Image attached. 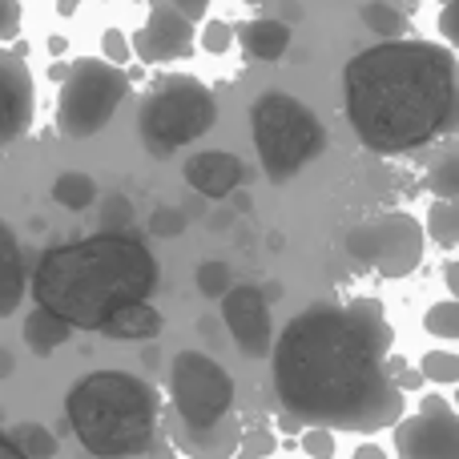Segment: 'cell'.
<instances>
[{
	"mask_svg": "<svg viewBox=\"0 0 459 459\" xmlns=\"http://www.w3.org/2000/svg\"><path fill=\"white\" fill-rule=\"evenodd\" d=\"M391 347L395 331L375 299L310 302L270 347L278 403L302 428H395L407 399L387 371Z\"/></svg>",
	"mask_w": 459,
	"mask_h": 459,
	"instance_id": "1",
	"label": "cell"
},
{
	"mask_svg": "<svg viewBox=\"0 0 459 459\" xmlns=\"http://www.w3.org/2000/svg\"><path fill=\"white\" fill-rule=\"evenodd\" d=\"M347 121L375 153L436 142L455 117V53L431 40H379L347 61Z\"/></svg>",
	"mask_w": 459,
	"mask_h": 459,
	"instance_id": "2",
	"label": "cell"
},
{
	"mask_svg": "<svg viewBox=\"0 0 459 459\" xmlns=\"http://www.w3.org/2000/svg\"><path fill=\"white\" fill-rule=\"evenodd\" d=\"M158 286V258L137 234H93L40 254L32 299L73 331H101L121 307L145 302Z\"/></svg>",
	"mask_w": 459,
	"mask_h": 459,
	"instance_id": "3",
	"label": "cell"
},
{
	"mask_svg": "<svg viewBox=\"0 0 459 459\" xmlns=\"http://www.w3.org/2000/svg\"><path fill=\"white\" fill-rule=\"evenodd\" d=\"M65 420L97 459H137L158 444L161 395L129 371H93L65 395Z\"/></svg>",
	"mask_w": 459,
	"mask_h": 459,
	"instance_id": "4",
	"label": "cell"
},
{
	"mask_svg": "<svg viewBox=\"0 0 459 459\" xmlns=\"http://www.w3.org/2000/svg\"><path fill=\"white\" fill-rule=\"evenodd\" d=\"M250 134L262 174L270 182H290L326 145L323 121L310 113V105H302L299 97L282 93V89H270L250 105Z\"/></svg>",
	"mask_w": 459,
	"mask_h": 459,
	"instance_id": "5",
	"label": "cell"
},
{
	"mask_svg": "<svg viewBox=\"0 0 459 459\" xmlns=\"http://www.w3.org/2000/svg\"><path fill=\"white\" fill-rule=\"evenodd\" d=\"M218 121V101L210 85L190 73H169L145 93L137 109V137L150 158H174L178 150L202 142Z\"/></svg>",
	"mask_w": 459,
	"mask_h": 459,
	"instance_id": "6",
	"label": "cell"
},
{
	"mask_svg": "<svg viewBox=\"0 0 459 459\" xmlns=\"http://www.w3.org/2000/svg\"><path fill=\"white\" fill-rule=\"evenodd\" d=\"M129 81L117 65L101 61V56H81L61 81V97H56V126L65 137H93L97 129L109 126L117 105L126 101Z\"/></svg>",
	"mask_w": 459,
	"mask_h": 459,
	"instance_id": "7",
	"label": "cell"
},
{
	"mask_svg": "<svg viewBox=\"0 0 459 459\" xmlns=\"http://www.w3.org/2000/svg\"><path fill=\"white\" fill-rule=\"evenodd\" d=\"M169 415L190 431L218 428L226 415H234V379L218 359L202 351H178L169 363Z\"/></svg>",
	"mask_w": 459,
	"mask_h": 459,
	"instance_id": "8",
	"label": "cell"
},
{
	"mask_svg": "<svg viewBox=\"0 0 459 459\" xmlns=\"http://www.w3.org/2000/svg\"><path fill=\"white\" fill-rule=\"evenodd\" d=\"M347 254L359 266L379 270L383 278H407L423 262V226L403 210L367 218L347 234Z\"/></svg>",
	"mask_w": 459,
	"mask_h": 459,
	"instance_id": "9",
	"label": "cell"
},
{
	"mask_svg": "<svg viewBox=\"0 0 459 459\" xmlns=\"http://www.w3.org/2000/svg\"><path fill=\"white\" fill-rule=\"evenodd\" d=\"M399 459H459V415L444 395H428L411 420L395 423Z\"/></svg>",
	"mask_w": 459,
	"mask_h": 459,
	"instance_id": "10",
	"label": "cell"
},
{
	"mask_svg": "<svg viewBox=\"0 0 459 459\" xmlns=\"http://www.w3.org/2000/svg\"><path fill=\"white\" fill-rule=\"evenodd\" d=\"M222 323L242 347V355L266 359L274 347V326H270V302L258 286H230L222 294Z\"/></svg>",
	"mask_w": 459,
	"mask_h": 459,
	"instance_id": "11",
	"label": "cell"
},
{
	"mask_svg": "<svg viewBox=\"0 0 459 459\" xmlns=\"http://www.w3.org/2000/svg\"><path fill=\"white\" fill-rule=\"evenodd\" d=\"M129 48H134L137 61H145V65H166V61H178V56H190L194 53V24L186 21L182 13H174L166 0H153L150 21H145V29L137 32Z\"/></svg>",
	"mask_w": 459,
	"mask_h": 459,
	"instance_id": "12",
	"label": "cell"
},
{
	"mask_svg": "<svg viewBox=\"0 0 459 459\" xmlns=\"http://www.w3.org/2000/svg\"><path fill=\"white\" fill-rule=\"evenodd\" d=\"M32 126V73L16 53L0 48V150L21 142Z\"/></svg>",
	"mask_w": 459,
	"mask_h": 459,
	"instance_id": "13",
	"label": "cell"
},
{
	"mask_svg": "<svg viewBox=\"0 0 459 459\" xmlns=\"http://www.w3.org/2000/svg\"><path fill=\"white\" fill-rule=\"evenodd\" d=\"M186 182H190L194 194H202V198L210 202H222L230 194L242 186V158L238 153H226V150H202L194 153L190 161H186Z\"/></svg>",
	"mask_w": 459,
	"mask_h": 459,
	"instance_id": "14",
	"label": "cell"
},
{
	"mask_svg": "<svg viewBox=\"0 0 459 459\" xmlns=\"http://www.w3.org/2000/svg\"><path fill=\"white\" fill-rule=\"evenodd\" d=\"M169 439H174L178 452H186L190 459H230L238 452V439H242V420L226 415L218 428H206V431H190L169 415Z\"/></svg>",
	"mask_w": 459,
	"mask_h": 459,
	"instance_id": "15",
	"label": "cell"
},
{
	"mask_svg": "<svg viewBox=\"0 0 459 459\" xmlns=\"http://www.w3.org/2000/svg\"><path fill=\"white\" fill-rule=\"evenodd\" d=\"M24 299V254L13 226L0 218V318H8Z\"/></svg>",
	"mask_w": 459,
	"mask_h": 459,
	"instance_id": "16",
	"label": "cell"
},
{
	"mask_svg": "<svg viewBox=\"0 0 459 459\" xmlns=\"http://www.w3.org/2000/svg\"><path fill=\"white\" fill-rule=\"evenodd\" d=\"M161 326H166V318H161L158 307L134 302V307H121L117 315L101 326V334L113 342H145V339H158Z\"/></svg>",
	"mask_w": 459,
	"mask_h": 459,
	"instance_id": "17",
	"label": "cell"
},
{
	"mask_svg": "<svg viewBox=\"0 0 459 459\" xmlns=\"http://www.w3.org/2000/svg\"><path fill=\"white\" fill-rule=\"evenodd\" d=\"M242 48L254 56V61H282V53L290 48V29H286L282 21H274V16H258V21H246L242 24Z\"/></svg>",
	"mask_w": 459,
	"mask_h": 459,
	"instance_id": "18",
	"label": "cell"
},
{
	"mask_svg": "<svg viewBox=\"0 0 459 459\" xmlns=\"http://www.w3.org/2000/svg\"><path fill=\"white\" fill-rule=\"evenodd\" d=\"M73 339V326L69 323H61L56 315H48V310H32L29 318H24V342H29V351L32 355H53L56 347H65V342Z\"/></svg>",
	"mask_w": 459,
	"mask_h": 459,
	"instance_id": "19",
	"label": "cell"
},
{
	"mask_svg": "<svg viewBox=\"0 0 459 459\" xmlns=\"http://www.w3.org/2000/svg\"><path fill=\"white\" fill-rule=\"evenodd\" d=\"M53 198H56V206H65V210H89L97 202V182L89 174H81V169H69V174H61L53 182Z\"/></svg>",
	"mask_w": 459,
	"mask_h": 459,
	"instance_id": "20",
	"label": "cell"
},
{
	"mask_svg": "<svg viewBox=\"0 0 459 459\" xmlns=\"http://www.w3.org/2000/svg\"><path fill=\"white\" fill-rule=\"evenodd\" d=\"M359 21H363V29H371L375 37H383V40H399L407 29V16L399 13L395 4H387V0H367V4L359 8Z\"/></svg>",
	"mask_w": 459,
	"mask_h": 459,
	"instance_id": "21",
	"label": "cell"
},
{
	"mask_svg": "<svg viewBox=\"0 0 459 459\" xmlns=\"http://www.w3.org/2000/svg\"><path fill=\"white\" fill-rule=\"evenodd\" d=\"M8 436H13V444L29 459H53L56 455V436L48 428H40V423H21V428H13Z\"/></svg>",
	"mask_w": 459,
	"mask_h": 459,
	"instance_id": "22",
	"label": "cell"
},
{
	"mask_svg": "<svg viewBox=\"0 0 459 459\" xmlns=\"http://www.w3.org/2000/svg\"><path fill=\"white\" fill-rule=\"evenodd\" d=\"M428 234L436 238L444 250H452V246L459 242V210H455V202H444V198H439L436 206H431V214H428Z\"/></svg>",
	"mask_w": 459,
	"mask_h": 459,
	"instance_id": "23",
	"label": "cell"
},
{
	"mask_svg": "<svg viewBox=\"0 0 459 459\" xmlns=\"http://www.w3.org/2000/svg\"><path fill=\"white\" fill-rule=\"evenodd\" d=\"M423 326H428V334H436V339H459V302L455 299L436 302V307L423 315Z\"/></svg>",
	"mask_w": 459,
	"mask_h": 459,
	"instance_id": "24",
	"label": "cell"
},
{
	"mask_svg": "<svg viewBox=\"0 0 459 459\" xmlns=\"http://www.w3.org/2000/svg\"><path fill=\"white\" fill-rule=\"evenodd\" d=\"M194 282H198V290L206 294V299H222L230 286H234V270H230L226 262H202Z\"/></svg>",
	"mask_w": 459,
	"mask_h": 459,
	"instance_id": "25",
	"label": "cell"
},
{
	"mask_svg": "<svg viewBox=\"0 0 459 459\" xmlns=\"http://www.w3.org/2000/svg\"><path fill=\"white\" fill-rule=\"evenodd\" d=\"M274 447H278V439H274V431H270L266 423L242 428V439H238V455H246V459H266V455H274Z\"/></svg>",
	"mask_w": 459,
	"mask_h": 459,
	"instance_id": "26",
	"label": "cell"
},
{
	"mask_svg": "<svg viewBox=\"0 0 459 459\" xmlns=\"http://www.w3.org/2000/svg\"><path fill=\"white\" fill-rule=\"evenodd\" d=\"M420 375L436 383H459V355H452V351H428L420 363Z\"/></svg>",
	"mask_w": 459,
	"mask_h": 459,
	"instance_id": "27",
	"label": "cell"
},
{
	"mask_svg": "<svg viewBox=\"0 0 459 459\" xmlns=\"http://www.w3.org/2000/svg\"><path fill=\"white\" fill-rule=\"evenodd\" d=\"M129 222H134V206H129L126 194H105V206H101V230L105 234H126Z\"/></svg>",
	"mask_w": 459,
	"mask_h": 459,
	"instance_id": "28",
	"label": "cell"
},
{
	"mask_svg": "<svg viewBox=\"0 0 459 459\" xmlns=\"http://www.w3.org/2000/svg\"><path fill=\"white\" fill-rule=\"evenodd\" d=\"M150 230L158 238H178L186 230V214L178 206H158L153 210V218H150Z\"/></svg>",
	"mask_w": 459,
	"mask_h": 459,
	"instance_id": "29",
	"label": "cell"
},
{
	"mask_svg": "<svg viewBox=\"0 0 459 459\" xmlns=\"http://www.w3.org/2000/svg\"><path fill=\"white\" fill-rule=\"evenodd\" d=\"M302 452L310 459H331L334 455V436L323 428H307L302 431Z\"/></svg>",
	"mask_w": 459,
	"mask_h": 459,
	"instance_id": "30",
	"label": "cell"
},
{
	"mask_svg": "<svg viewBox=\"0 0 459 459\" xmlns=\"http://www.w3.org/2000/svg\"><path fill=\"white\" fill-rule=\"evenodd\" d=\"M230 45H234V29H230L226 21H210L206 29H202V48H206V53H226Z\"/></svg>",
	"mask_w": 459,
	"mask_h": 459,
	"instance_id": "31",
	"label": "cell"
},
{
	"mask_svg": "<svg viewBox=\"0 0 459 459\" xmlns=\"http://www.w3.org/2000/svg\"><path fill=\"white\" fill-rule=\"evenodd\" d=\"M24 24V8L21 0H0V40H13Z\"/></svg>",
	"mask_w": 459,
	"mask_h": 459,
	"instance_id": "32",
	"label": "cell"
},
{
	"mask_svg": "<svg viewBox=\"0 0 459 459\" xmlns=\"http://www.w3.org/2000/svg\"><path fill=\"white\" fill-rule=\"evenodd\" d=\"M436 194L444 202H455V194H459V158L444 161V169L436 174Z\"/></svg>",
	"mask_w": 459,
	"mask_h": 459,
	"instance_id": "33",
	"label": "cell"
},
{
	"mask_svg": "<svg viewBox=\"0 0 459 459\" xmlns=\"http://www.w3.org/2000/svg\"><path fill=\"white\" fill-rule=\"evenodd\" d=\"M101 48H105V61H109V65H121V61H129V45H126V37H121L117 29H105V37H101Z\"/></svg>",
	"mask_w": 459,
	"mask_h": 459,
	"instance_id": "34",
	"label": "cell"
},
{
	"mask_svg": "<svg viewBox=\"0 0 459 459\" xmlns=\"http://www.w3.org/2000/svg\"><path fill=\"white\" fill-rule=\"evenodd\" d=\"M169 8H174V13H182L186 21H202V16H206V8H210V0H166Z\"/></svg>",
	"mask_w": 459,
	"mask_h": 459,
	"instance_id": "35",
	"label": "cell"
},
{
	"mask_svg": "<svg viewBox=\"0 0 459 459\" xmlns=\"http://www.w3.org/2000/svg\"><path fill=\"white\" fill-rule=\"evenodd\" d=\"M0 459H29V455L21 452V447L13 444V436H8L4 428H0Z\"/></svg>",
	"mask_w": 459,
	"mask_h": 459,
	"instance_id": "36",
	"label": "cell"
},
{
	"mask_svg": "<svg viewBox=\"0 0 459 459\" xmlns=\"http://www.w3.org/2000/svg\"><path fill=\"white\" fill-rule=\"evenodd\" d=\"M355 459H387L383 455V447H375V444H367V447H359Z\"/></svg>",
	"mask_w": 459,
	"mask_h": 459,
	"instance_id": "37",
	"label": "cell"
},
{
	"mask_svg": "<svg viewBox=\"0 0 459 459\" xmlns=\"http://www.w3.org/2000/svg\"><path fill=\"white\" fill-rule=\"evenodd\" d=\"M13 355H0V379H4V375H13Z\"/></svg>",
	"mask_w": 459,
	"mask_h": 459,
	"instance_id": "38",
	"label": "cell"
},
{
	"mask_svg": "<svg viewBox=\"0 0 459 459\" xmlns=\"http://www.w3.org/2000/svg\"><path fill=\"white\" fill-rule=\"evenodd\" d=\"M56 8H61V16H69V13H77V0H61Z\"/></svg>",
	"mask_w": 459,
	"mask_h": 459,
	"instance_id": "39",
	"label": "cell"
},
{
	"mask_svg": "<svg viewBox=\"0 0 459 459\" xmlns=\"http://www.w3.org/2000/svg\"><path fill=\"white\" fill-rule=\"evenodd\" d=\"M230 459H246V455H238V452H234V455H230Z\"/></svg>",
	"mask_w": 459,
	"mask_h": 459,
	"instance_id": "40",
	"label": "cell"
},
{
	"mask_svg": "<svg viewBox=\"0 0 459 459\" xmlns=\"http://www.w3.org/2000/svg\"><path fill=\"white\" fill-rule=\"evenodd\" d=\"M254 4H266V0H254Z\"/></svg>",
	"mask_w": 459,
	"mask_h": 459,
	"instance_id": "41",
	"label": "cell"
}]
</instances>
